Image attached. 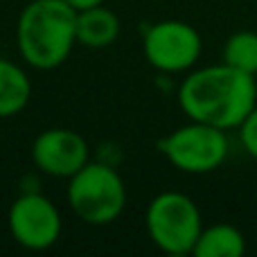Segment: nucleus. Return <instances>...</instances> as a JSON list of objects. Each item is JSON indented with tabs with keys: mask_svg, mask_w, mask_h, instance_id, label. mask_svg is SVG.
<instances>
[{
	"mask_svg": "<svg viewBox=\"0 0 257 257\" xmlns=\"http://www.w3.org/2000/svg\"><path fill=\"white\" fill-rule=\"evenodd\" d=\"M178 104L194 122L235 128L257 106V81L253 75L226 66H210L185 77L178 88Z\"/></svg>",
	"mask_w": 257,
	"mask_h": 257,
	"instance_id": "nucleus-1",
	"label": "nucleus"
},
{
	"mask_svg": "<svg viewBox=\"0 0 257 257\" xmlns=\"http://www.w3.org/2000/svg\"><path fill=\"white\" fill-rule=\"evenodd\" d=\"M16 36L32 68H59L77 43V9L66 0H32L18 18Z\"/></svg>",
	"mask_w": 257,
	"mask_h": 257,
	"instance_id": "nucleus-2",
	"label": "nucleus"
},
{
	"mask_svg": "<svg viewBox=\"0 0 257 257\" xmlns=\"http://www.w3.org/2000/svg\"><path fill=\"white\" fill-rule=\"evenodd\" d=\"M68 201L75 214L86 223L106 226L115 221L126 205L122 176L106 163H86L70 176Z\"/></svg>",
	"mask_w": 257,
	"mask_h": 257,
	"instance_id": "nucleus-3",
	"label": "nucleus"
},
{
	"mask_svg": "<svg viewBox=\"0 0 257 257\" xmlns=\"http://www.w3.org/2000/svg\"><path fill=\"white\" fill-rule=\"evenodd\" d=\"M201 230V212L187 194L163 192L147 208V232L151 241L169 255L192 253Z\"/></svg>",
	"mask_w": 257,
	"mask_h": 257,
	"instance_id": "nucleus-4",
	"label": "nucleus"
},
{
	"mask_svg": "<svg viewBox=\"0 0 257 257\" xmlns=\"http://www.w3.org/2000/svg\"><path fill=\"white\" fill-rule=\"evenodd\" d=\"M158 151L185 174H208L223 165L228 138L223 128L194 122L176 128L158 142Z\"/></svg>",
	"mask_w": 257,
	"mask_h": 257,
	"instance_id": "nucleus-5",
	"label": "nucleus"
},
{
	"mask_svg": "<svg viewBox=\"0 0 257 257\" xmlns=\"http://www.w3.org/2000/svg\"><path fill=\"white\" fill-rule=\"evenodd\" d=\"M145 57L160 72H183L201 57V34L183 21H160L145 32Z\"/></svg>",
	"mask_w": 257,
	"mask_h": 257,
	"instance_id": "nucleus-6",
	"label": "nucleus"
},
{
	"mask_svg": "<svg viewBox=\"0 0 257 257\" xmlns=\"http://www.w3.org/2000/svg\"><path fill=\"white\" fill-rule=\"evenodd\" d=\"M9 232L30 250H45L61 235V214L43 194H23L9 208Z\"/></svg>",
	"mask_w": 257,
	"mask_h": 257,
	"instance_id": "nucleus-7",
	"label": "nucleus"
},
{
	"mask_svg": "<svg viewBox=\"0 0 257 257\" xmlns=\"http://www.w3.org/2000/svg\"><path fill=\"white\" fill-rule=\"evenodd\" d=\"M32 158L41 172L70 178L88 163V142L72 128H45L32 145Z\"/></svg>",
	"mask_w": 257,
	"mask_h": 257,
	"instance_id": "nucleus-8",
	"label": "nucleus"
},
{
	"mask_svg": "<svg viewBox=\"0 0 257 257\" xmlns=\"http://www.w3.org/2000/svg\"><path fill=\"white\" fill-rule=\"evenodd\" d=\"M120 36V18L104 5L77 12V43L88 48H106Z\"/></svg>",
	"mask_w": 257,
	"mask_h": 257,
	"instance_id": "nucleus-9",
	"label": "nucleus"
},
{
	"mask_svg": "<svg viewBox=\"0 0 257 257\" xmlns=\"http://www.w3.org/2000/svg\"><path fill=\"white\" fill-rule=\"evenodd\" d=\"M32 97V81L21 66L0 57V120L14 117L27 106Z\"/></svg>",
	"mask_w": 257,
	"mask_h": 257,
	"instance_id": "nucleus-10",
	"label": "nucleus"
},
{
	"mask_svg": "<svg viewBox=\"0 0 257 257\" xmlns=\"http://www.w3.org/2000/svg\"><path fill=\"white\" fill-rule=\"evenodd\" d=\"M246 253V237L230 223H214L201 230L192 255L196 257H241Z\"/></svg>",
	"mask_w": 257,
	"mask_h": 257,
	"instance_id": "nucleus-11",
	"label": "nucleus"
},
{
	"mask_svg": "<svg viewBox=\"0 0 257 257\" xmlns=\"http://www.w3.org/2000/svg\"><path fill=\"white\" fill-rule=\"evenodd\" d=\"M223 63L246 75H257V32H235L223 45Z\"/></svg>",
	"mask_w": 257,
	"mask_h": 257,
	"instance_id": "nucleus-12",
	"label": "nucleus"
},
{
	"mask_svg": "<svg viewBox=\"0 0 257 257\" xmlns=\"http://www.w3.org/2000/svg\"><path fill=\"white\" fill-rule=\"evenodd\" d=\"M239 136H241V145H244V149L257 160V106L239 124Z\"/></svg>",
	"mask_w": 257,
	"mask_h": 257,
	"instance_id": "nucleus-13",
	"label": "nucleus"
},
{
	"mask_svg": "<svg viewBox=\"0 0 257 257\" xmlns=\"http://www.w3.org/2000/svg\"><path fill=\"white\" fill-rule=\"evenodd\" d=\"M66 3H70L77 12H81V9L95 7V5H104V0H66Z\"/></svg>",
	"mask_w": 257,
	"mask_h": 257,
	"instance_id": "nucleus-14",
	"label": "nucleus"
}]
</instances>
